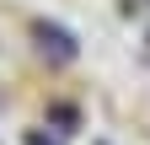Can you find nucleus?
I'll return each mask as SVG.
<instances>
[{
	"label": "nucleus",
	"instance_id": "nucleus-1",
	"mask_svg": "<svg viewBox=\"0 0 150 145\" xmlns=\"http://www.w3.org/2000/svg\"><path fill=\"white\" fill-rule=\"evenodd\" d=\"M38 43H43V54H54V59H75V38H70V32L64 27H38Z\"/></svg>",
	"mask_w": 150,
	"mask_h": 145
},
{
	"label": "nucleus",
	"instance_id": "nucleus-2",
	"mask_svg": "<svg viewBox=\"0 0 150 145\" xmlns=\"http://www.w3.org/2000/svg\"><path fill=\"white\" fill-rule=\"evenodd\" d=\"M32 145H59V140H43V134H32Z\"/></svg>",
	"mask_w": 150,
	"mask_h": 145
}]
</instances>
